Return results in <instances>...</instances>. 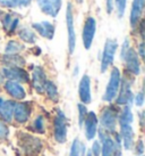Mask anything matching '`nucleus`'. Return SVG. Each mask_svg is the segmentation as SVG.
Returning <instances> with one entry per match:
<instances>
[{
	"label": "nucleus",
	"mask_w": 145,
	"mask_h": 156,
	"mask_svg": "<svg viewBox=\"0 0 145 156\" xmlns=\"http://www.w3.org/2000/svg\"><path fill=\"white\" fill-rule=\"evenodd\" d=\"M133 114L129 105H125L121 113L118 115V121L120 126V137L123 138L125 149H132L134 145V130H133Z\"/></svg>",
	"instance_id": "nucleus-1"
},
{
	"label": "nucleus",
	"mask_w": 145,
	"mask_h": 156,
	"mask_svg": "<svg viewBox=\"0 0 145 156\" xmlns=\"http://www.w3.org/2000/svg\"><path fill=\"white\" fill-rule=\"evenodd\" d=\"M120 82H121V74H120L119 69L113 67L110 73V80L108 82L104 95H103V100L104 101L110 103L117 97L120 88Z\"/></svg>",
	"instance_id": "nucleus-2"
},
{
	"label": "nucleus",
	"mask_w": 145,
	"mask_h": 156,
	"mask_svg": "<svg viewBox=\"0 0 145 156\" xmlns=\"http://www.w3.org/2000/svg\"><path fill=\"white\" fill-rule=\"evenodd\" d=\"M118 111L113 106H108L103 109L101 113V117H100V122H101V126L104 130L109 131V132H115L116 126H117V122H118Z\"/></svg>",
	"instance_id": "nucleus-3"
},
{
	"label": "nucleus",
	"mask_w": 145,
	"mask_h": 156,
	"mask_svg": "<svg viewBox=\"0 0 145 156\" xmlns=\"http://www.w3.org/2000/svg\"><path fill=\"white\" fill-rule=\"evenodd\" d=\"M118 50V42L115 39H107L103 49L102 61H101V72L104 73L113 63L116 52Z\"/></svg>",
	"instance_id": "nucleus-4"
},
{
	"label": "nucleus",
	"mask_w": 145,
	"mask_h": 156,
	"mask_svg": "<svg viewBox=\"0 0 145 156\" xmlns=\"http://www.w3.org/2000/svg\"><path fill=\"white\" fill-rule=\"evenodd\" d=\"M100 138H101V143H102V148H101V153L102 156H112L115 153L118 152L117 146L120 145L119 136L116 134V141L111 138L109 134H106L102 130H100Z\"/></svg>",
	"instance_id": "nucleus-5"
},
{
	"label": "nucleus",
	"mask_w": 145,
	"mask_h": 156,
	"mask_svg": "<svg viewBox=\"0 0 145 156\" xmlns=\"http://www.w3.org/2000/svg\"><path fill=\"white\" fill-rule=\"evenodd\" d=\"M55 138L60 144L67 139V119L61 111H58V115L55 119Z\"/></svg>",
	"instance_id": "nucleus-6"
},
{
	"label": "nucleus",
	"mask_w": 145,
	"mask_h": 156,
	"mask_svg": "<svg viewBox=\"0 0 145 156\" xmlns=\"http://www.w3.org/2000/svg\"><path fill=\"white\" fill-rule=\"evenodd\" d=\"M66 23L68 30V50L69 54H74L76 46V34H75V26H74V14H72V5H67L66 10Z\"/></svg>",
	"instance_id": "nucleus-7"
},
{
	"label": "nucleus",
	"mask_w": 145,
	"mask_h": 156,
	"mask_svg": "<svg viewBox=\"0 0 145 156\" xmlns=\"http://www.w3.org/2000/svg\"><path fill=\"white\" fill-rule=\"evenodd\" d=\"M123 59H125L126 69L129 73L134 74V75H138L141 73V63L138 59V55L133 48H128V50L126 51Z\"/></svg>",
	"instance_id": "nucleus-8"
},
{
	"label": "nucleus",
	"mask_w": 145,
	"mask_h": 156,
	"mask_svg": "<svg viewBox=\"0 0 145 156\" xmlns=\"http://www.w3.org/2000/svg\"><path fill=\"white\" fill-rule=\"evenodd\" d=\"M95 31H96V22L92 16H89L84 23V29H83V44L85 49H90L93 44Z\"/></svg>",
	"instance_id": "nucleus-9"
},
{
	"label": "nucleus",
	"mask_w": 145,
	"mask_h": 156,
	"mask_svg": "<svg viewBox=\"0 0 145 156\" xmlns=\"http://www.w3.org/2000/svg\"><path fill=\"white\" fill-rule=\"evenodd\" d=\"M132 80L124 79L120 82L119 95L117 98V104L118 105H128L132 103L133 100V92H132Z\"/></svg>",
	"instance_id": "nucleus-10"
},
{
	"label": "nucleus",
	"mask_w": 145,
	"mask_h": 156,
	"mask_svg": "<svg viewBox=\"0 0 145 156\" xmlns=\"http://www.w3.org/2000/svg\"><path fill=\"white\" fill-rule=\"evenodd\" d=\"M2 74L5 78L12 81H16V82H29L30 81V75L26 72L25 69L22 67H5L2 69Z\"/></svg>",
	"instance_id": "nucleus-11"
},
{
	"label": "nucleus",
	"mask_w": 145,
	"mask_h": 156,
	"mask_svg": "<svg viewBox=\"0 0 145 156\" xmlns=\"http://www.w3.org/2000/svg\"><path fill=\"white\" fill-rule=\"evenodd\" d=\"M36 1L43 13L51 17H57V15L61 9V0H36Z\"/></svg>",
	"instance_id": "nucleus-12"
},
{
	"label": "nucleus",
	"mask_w": 145,
	"mask_h": 156,
	"mask_svg": "<svg viewBox=\"0 0 145 156\" xmlns=\"http://www.w3.org/2000/svg\"><path fill=\"white\" fill-rule=\"evenodd\" d=\"M79 99L83 104H90L92 101V94H91V78L87 74H84L79 81L78 87Z\"/></svg>",
	"instance_id": "nucleus-13"
},
{
	"label": "nucleus",
	"mask_w": 145,
	"mask_h": 156,
	"mask_svg": "<svg viewBox=\"0 0 145 156\" xmlns=\"http://www.w3.org/2000/svg\"><path fill=\"white\" fill-rule=\"evenodd\" d=\"M21 144L23 149L25 151V153L27 154H34V153H38L41 148V143L38 138L35 137H32L30 134H23L21 136Z\"/></svg>",
	"instance_id": "nucleus-14"
},
{
	"label": "nucleus",
	"mask_w": 145,
	"mask_h": 156,
	"mask_svg": "<svg viewBox=\"0 0 145 156\" xmlns=\"http://www.w3.org/2000/svg\"><path fill=\"white\" fill-rule=\"evenodd\" d=\"M84 124H85V136L87 140H92L94 139L96 130H98V117L95 115L94 112H90L86 114V117L84 120Z\"/></svg>",
	"instance_id": "nucleus-15"
},
{
	"label": "nucleus",
	"mask_w": 145,
	"mask_h": 156,
	"mask_svg": "<svg viewBox=\"0 0 145 156\" xmlns=\"http://www.w3.org/2000/svg\"><path fill=\"white\" fill-rule=\"evenodd\" d=\"M13 115L18 123H25L30 119L31 106L29 103H17L15 104Z\"/></svg>",
	"instance_id": "nucleus-16"
},
{
	"label": "nucleus",
	"mask_w": 145,
	"mask_h": 156,
	"mask_svg": "<svg viewBox=\"0 0 145 156\" xmlns=\"http://www.w3.org/2000/svg\"><path fill=\"white\" fill-rule=\"evenodd\" d=\"M32 27H33L41 37H43V38H47V39L51 40L52 38L55 37L56 27H55V25L51 24L50 22L43 21V22L33 23V24H32Z\"/></svg>",
	"instance_id": "nucleus-17"
},
{
	"label": "nucleus",
	"mask_w": 145,
	"mask_h": 156,
	"mask_svg": "<svg viewBox=\"0 0 145 156\" xmlns=\"http://www.w3.org/2000/svg\"><path fill=\"white\" fill-rule=\"evenodd\" d=\"M47 81V75L44 73L42 67L36 66L33 71V75H32V82H33V87L39 94H43L44 92V83Z\"/></svg>",
	"instance_id": "nucleus-18"
},
{
	"label": "nucleus",
	"mask_w": 145,
	"mask_h": 156,
	"mask_svg": "<svg viewBox=\"0 0 145 156\" xmlns=\"http://www.w3.org/2000/svg\"><path fill=\"white\" fill-rule=\"evenodd\" d=\"M144 9V0H133L132 9H130V25L133 29H135L138 25V22L141 20L142 13Z\"/></svg>",
	"instance_id": "nucleus-19"
},
{
	"label": "nucleus",
	"mask_w": 145,
	"mask_h": 156,
	"mask_svg": "<svg viewBox=\"0 0 145 156\" xmlns=\"http://www.w3.org/2000/svg\"><path fill=\"white\" fill-rule=\"evenodd\" d=\"M5 89H6V91H7L13 98H15V99L22 100V99H24L26 96V92H25V90H24V88L21 86V83L16 82V81L8 80L7 82L5 83Z\"/></svg>",
	"instance_id": "nucleus-20"
},
{
	"label": "nucleus",
	"mask_w": 145,
	"mask_h": 156,
	"mask_svg": "<svg viewBox=\"0 0 145 156\" xmlns=\"http://www.w3.org/2000/svg\"><path fill=\"white\" fill-rule=\"evenodd\" d=\"M15 104L13 100H5L0 97V117L5 122H10L13 120V113Z\"/></svg>",
	"instance_id": "nucleus-21"
},
{
	"label": "nucleus",
	"mask_w": 145,
	"mask_h": 156,
	"mask_svg": "<svg viewBox=\"0 0 145 156\" xmlns=\"http://www.w3.org/2000/svg\"><path fill=\"white\" fill-rule=\"evenodd\" d=\"M2 27L7 33H14L19 24V18L13 14H6L2 17Z\"/></svg>",
	"instance_id": "nucleus-22"
},
{
	"label": "nucleus",
	"mask_w": 145,
	"mask_h": 156,
	"mask_svg": "<svg viewBox=\"0 0 145 156\" xmlns=\"http://www.w3.org/2000/svg\"><path fill=\"white\" fill-rule=\"evenodd\" d=\"M4 63L7 64L8 67H22L25 64V59L23 57L18 56V54H13V55H5Z\"/></svg>",
	"instance_id": "nucleus-23"
},
{
	"label": "nucleus",
	"mask_w": 145,
	"mask_h": 156,
	"mask_svg": "<svg viewBox=\"0 0 145 156\" xmlns=\"http://www.w3.org/2000/svg\"><path fill=\"white\" fill-rule=\"evenodd\" d=\"M18 35L24 42H27V44H34L36 41V35L32 30L27 29V27H23L18 31Z\"/></svg>",
	"instance_id": "nucleus-24"
},
{
	"label": "nucleus",
	"mask_w": 145,
	"mask_h": 156,
	"mask_svg": "<svg viewBox=\"0 0 145 156\" xmlns=\"http://www.w3.org/2000/svg\"><path fill=\"white\" fill-rule=\"evenodd\" d=\"M44 91L47 96L53 101H57L58 100V89H57V86L52 81H49L47 80L46 83H44Z\"/></svg>",
	"instance_id": "nucleus-25"
},
{
	"label": "nucleus",
	"mask_w": 145,
	"mask_h": 156,
	"mask_svg": "<svg viewBox=\"0 0 145 156\" xmlns=\"http://www.w3.org/2000/svg\"><path fill=\"white\" fill-rule=\"evenodd\" d=\"M24 44H19L18 41H9L6 48H5V52L7 54V55H13V54H18V52H21L24 50Z\"/></svg>",
	"instance_id": "nucleus-26"
},
{
	"label": "nucleus",
	"mask_w": 145,
	"mask_h": 156,
	"mask_svg": "<svg viewBox=\"0 0 145 156\" xmlns=\"http://www.w3.org/2000/svg\"><path fill=\"white\" fill-rule=\"evenodd\" d=\"M113 4L116 5V9H117V14L120 18L124 16L125 10H126V5H127V0H113Z\"/></svg>",
	"instance_id": "nucleus-27"
},
{
	"label": "nucleus",
	"mask_w": 145,
	"mask_h": 156,
	"mask_svg": "<svg viewBox=\"0 0 145 156\" xmlns=\"http://www.w3.org/2000/svg\"><path fill=\"white\" fill-rule=\"evenodd\" d=\"M87 114V109H86L85 105L78 104V126L79 128L84 126V120Z\"/></svg>",
	"instance_id": "nucleus-28"
},
{
	"label": "nucleus",
	"mask_w": 145,
	"mask_h": 156,
	"mask_svg": "<svg viewBox=\"0 0 145 156\" xmlns=\"http://www.w3.org/2000/svg\"><path fill=\"white\" fill-rule=\"evenodd\" d=\"M79 153H81V143H79V140L76 138L72 141L69 156H79Z\"/></svg>",
	"instance_id": "nucleus-29"
},
{
	"label": "nucleus",
	"mask_w": 145,
	"mask_h": 156,
	"mask_svg": "<svg viewBox=\"0 0 145 156\" xmlns=\"http://www.w3.org/2000/svg\"><path fill=\"white\" fill-rule=\"evenodd\" d=\"M33 126H34L35 131H38L40 133H42L43 131H44V121H43V117L41 115L35 119Z\"/></svg>",
	"instance_id": "nucleus-30"
},
{
	"label": "nucleus",
	"mask_w": 145,
	"mask_h": 156,
	"mask_svg": "<svg viewBox=\"0 0 145 156\" xmlns=\"http://www.w3.org/2000/svg\"><path fill=\"white\" fill-rule=\"evenodd\" d=\"M12 2V6L14 7H18V8H25V7H29L32 2V0H10Z\"/></svg>",
	"instance_id": "nucleus-31"
},
{
	"label": "nucleus",
	"mask_w": 145,
	"mask_h": 156,
	"mask_svg": "<svg viewBox=\"0 0 145 156\" xmlns=\"http://www.w3.org/2000/svg\"><path fill=\"white\" fill-rule=\"evenodd\" d=\"M9 134V129L2 121H0V138H6Z\"/></svg>",
	"instance_id": "nucleus-32"
},
{
	"label": "nucleus",
	"mask_w": 145,
	"mask_h": 156,
	"mask_svg": "<svg viewBox=\"0 0 145 156\" xmlns=\"http://www.w3.org/2000/svg\"><path fill=\"white\" fill-rule=\"evenodd\" d=\"M135 104H136V106H138V107H141V106H143V104H144V94L143 92H138L136 96H135Z\"/></svg>",
	"instance_id": "nucleus-33"
},
{
	"label": "nucleus",
	"mask_w": 145,
	"mask_h": 156,
	"mask_svg": "<svg viewBox=\"0 0 145 156\" xmlns=\"http://www.w3.org/2000/svg\"><path fill=\"white\" fill-rule=\"evenodd\" d=\"M91 152H92V154L95 155V156L100 155V152H101V146H100V143H99V141H94Z\"/></svg>",
	"instance_id": "nucleus-34"
},
{
	"label": "nucleus",
	"mask_w": 145,
	"mask_h": 156,
	"mask_svg": "<svg viewBox=\"0 0 145 156\" xmlns=\"http://www.w3.org/2000/svg\"><path fill=\"white\" fill-rule=\"evenodd\" d=\"M135 152H136V154H138V155H142V154H143V152H144V145H143V141H142V140H138L136 147H135Z\"/></svg>",
	"instance_id": "nucleus-35"
},
{
	"label": "nucleus",
	"mask_w": 145,
	"mask_h": 156,
	"mask_svg": "<svg viewBox=\"0 0 145 156\" xmlns=\"http://www.w3.org/2000/svg\"><path fill=\"white\" fill-rule=\"evenodd\" d=\"M128 48H129V41H128V40H125L124 44H123V48H121V54H120L121 58H124L125 54H126V51L128 50Z\"/></svg>",
	"instance_id": "nucleus-36"
},
{
	"label": "nucleus",
	"mask_w": 145,
	"mask_h": 156,
	"mask_svg": "<svg viewBox=\"0 0 145 156\" xmlns=\"http://www.w3.org/2000/svg\"><path fill=\"white\" fill-rule=\"evenodd\" d=\"M0 7H5V8H13L10 0H0Z\"/></svg>",
	"instance_id": "nucleus-37"
},
{
	"label": "nucleus",
	"mask_w": 145,
	"mask_h": 156,
	"mask_svg": "<svg viewBox=\"0 0 145 156\" xmlns=\"http://www.w3.org/2000/svg\"><path fill=\"white\" fill-rule=\"evenodd\" d=\"M113 10V0H107V13L111 14Z\"/></svg>",
	"instance_id": "nucleus-38"
},
{
	"label": "nucleus",
	"mask_w": 145,
	"mask_h": 156,
	"mask_svg": "<svg viewBox=\"0 0 145 156\" xmlns=\"http://www.w3.org/2000/svg\"><path fill=\"white\" fill-rule=\"evenodd\" d=\"M138 52H140V56L143 58L144 57V44L143 42H141L140 46H138Z\"/></svg>",
	"instance_id": "nucleus-39"
},
{
	"label": "nucleus",
	"mask_w": 145,
	"mask_h": 156,
	"mask_svg": "<svg viewBox=\"0 0 145 156\" xmlns=\"http://www.w3.org/2000/svg\"><path fill=\"white\" fill-rule=\"evenodd\" d=\"M2 82V74H0V84Z\"/></svg>",
	"instance_id": "nucleus-40"
},
{
	"label": "nucleus",
	"mask_w": 145,
	"mask_h": 156,
	"mask_svg": "<svg viewBox=\"0 0 145 156\" xmlns=\"http://www.w3.org/2000/svg\"><path fill=\"white\" fill-rule=\"evenodd\" d=\"M87 156H92V152H91V151L87 152Z\"/></svg>",
	"instance_id": "nucleus-41"
},
{
	"label": "nucleus",
	"mask_w": 145,
	"mask_h": 156,
	"mask_svg": "<svg viewBox=\"0 0 145 156\" xmlns=\"http://www.w3.org/2000/svg\"><path fill=\"white\" fill-rule=\"evenodd\" d=\"M75 1H76V2H78V4H82V2H83V0H75Z\"/></svg>",
	"instance_id": "nucleus-42"
}]
</instances>
